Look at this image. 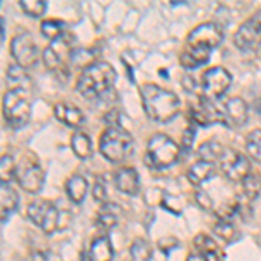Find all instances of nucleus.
<instances>
[{"label":"nucleus","instance_id":"obj_31","mask_svg":"<svg viewBox=\"0 0 261 261\" xmlns=\"http://www.w3.org/2000/svg\"><path fill=\"white\" fill-rule=\"evenodd\" d=\"M193 246L197 247V251L204 252V254H207V252H218V244L214 242V239H211L205 233L197 235L195 241H193Z\"/></svg>","mask_w":261,"mask_h":261},{"label":"nucleus","instance_id":"obj_25","mask_svg":"<svg viewBox=\"0 0 261 261\" xmlns=\"http://www.w3.org/2000/svg\"><path fill=\"white\" fill-rule=\"evenodd\" d=\"M71 150L73 153L77 155L79 159L86 161L92 155V143H91V138L87 136L86 133L82 130H77V133L71 136Z\"/></svg>","mask_w":261,"mask_h":261},{"label":"nucleus","instance_id":"obj_21","mask_svg":"<svg viewBox=\"0 0 261 261\" xmlns=\"http://www.w3.org/2000/svg\"><path fill=\"white\" fill-rule=\"evenodd\" d=\"M225 146L221 145L220 141L216 140H209L205 143H202L197 150V155H199V161H204V162H220L221 157L225 155Z\"/></svg>","mask_w":261,"mask_h":261},{"label":"nucleus","instance_id":"obj_34","mask_svg":"<svg viewBox=\"0 0 261 261\" xmlns=\"http://www.w3.org/2000/svg\"><path fill=\"white\" fill-rule=\"evenodd\" d=\"M195 202L199 204V207L204 209V211H211L213 209V199L204 190L195 192Z\"/></svg>","mask_w":261,"mask_h":261},{"label":"nucleus","instance_id":"obj_29","mask_svg":"<svg viewBox=\"0 0 261 261\" xmlns=\"http://www.w3.org/2000/svg\"><path fill=\"white\" fill-rule=\"evenodd\" d=\"M40 30L44 37H47L50 40H56L65 35V23H61V21H58V19H45V21H42Z\"/></svg>","mask_w":261,"mask_h":261},{"label":"nucleus","instance_id":"obj_39","mask_svg":"<svg viewBox=\"0 0 261 261\" xmlns=\"http://www.w3.org/2000/svg\"><path fill=\"white\" fill-rule=\"evenodd\" d=\"M258 53H259V56H261V44L258 45Z\"/></svg>","mask_w":261,"mask_h":261},{"label":"nucleus","instance_id":"obj_16","mask_svg":"<svg viewBox=\"0 0 261 261\" xmlns=\"http://www.w3.org/2000/svg\"><path fill=\"white\" fill-rule=\"evenodd\" d=\"M54 115L68 127H81L84 124V113L81 108L75 107V105L65 103V101L54 105Z\"/></svg>","mask_w":261,"mask_h":261},{"label":"nucleus","instance_id":"obj_18","mask_svg":"<svg viewBox=\"0 0 261 261\" xmlns=\"http://www.w3.org/2000/svg\"><path fill=\"white\" fill-rule=\"evenodd\" d=\"M119 214H120L119 205L113 204V202H105V205L101 207L98 218H96V226H98V230L108 233L110 230L115 228L117 220H119Z\"/></svg>","mask_w":261,"mask_h":261},{"label":"nucleus","instance_id":"obj_10","mask_svg":"<svg viewBox=\"0 0 261 261\" xmlns=\"http://www.w3.org/2000/svg\"><path fill=\"white\" fill-rule=\"evenodd\" d=\"M11 54L14 58L16 65L23 68H30L39 60V47L32 37V33L21 32L11 40Z\"/></svg>","mask_w":261,"mask_h":261},{"label":"nucleus","instance_id":"obj_12","mask_svg":"<svg viewBox=\"0 0 261 261\" xmlns=\"http://www.w3.org/2000/svg\"><path fill=\"white\" fill-rule=\"evenodd\" d=\"M220 169L233 183H241L251 174V164L246 155H242L237 150H225V155L221 157Z\"/></svg>","mask_w":261,"mask_h":261},{"label":"nucleus","instance_id":"obj_24","mask_svg":"<svg viewBox=\"0 0 261 261\" xmlns=\"http://www.w3.org/2000/svg\"><path fill=\"white\" fill-rule=\"evenodd\" d=\"M239 185H241L239 199H242V200L252 202L261 193V176H258V174H249Z\"/></svg>","mask_w":261,"mask_h":261},{"label":"nucleus","instance_id":"obj_38","mask_svg":"<svg viewBox=\"0 0 261 261\" xmlns=\"http://www.w3.org/2000/svg\"><path fill=\"white\" fill-rule=\"evenodd\" d=\"M6 40V19L2 18V42Z\"/></svg>","mask_w":261,"mask_h":261},{"label":"nucleus","instance_id":"obj_33","mask_svg":"<svg viewBox=\"0 0 261 261\" xmlns=\"http://www.w3.org/2000/svg\"><path fill=\"white\" fill-rule=\"evenodd\" d=\"M92 197L98 202H107L108 190H107V185H105L103 178H96V183L92 185Z\"/></svg>","mask_w":261,"mask_h":261},{"label":"nucleus","instance_id":"obj_35","mask_svg":"<svg viewBox=\"0 0 261 261\" xmlns=\"http://www.w3.org/2000/svg\"><path fill=\"white\" fill-rule=\"evenodd\" d=\"M193 136H195V130H193L192 127H188L187 130H185L181 148H183V150H190V146H192V143H193Z\"/></svg>","mask_w":261,"mask_h":261},{"label":"nucleus","instance_id":"obj_14","mask_svg":"<svg viewBox=\"0 0 261 261\" xmlns=\"http://www.w3.org/2000/svg\"><path fill=\"white\" fill-rule=\"evenodd\" d=\"M14 178L24 192L39 193L42 190V187H44L45 172L37 162H27L23 166H18Z\"/></svg>","mask_w":261,"mask_h":261},{"label":"nucleus","instance_id":"obj_7","mask_svg":"<svg viewBox=\"0 0 261 261\" xmlns=\"http://www.w3.org/2000/svg\"><path fill=\"white\" fill-rule=\"evenodd\" d=\"M27 214L33 225H37L45 233H54L60 226V211L49 200L37 199L30 202Z\"/></svg>","mask_w":261,"mask_h":261},{"label":"nucleus","instance_id":"obj_9","mask_svg":"<svg viewBox=\"0 0 261 261\" xmlns=\"http://www.w3.org/2000/svg\"><path fill=\"white\" fill-rule=\"evenodd\" d=\"M73 56V39L70 35H63L60 39L53 40L42 53L44 65L53 71H61L66 68V63Z\"/></svg>","mask_w":261,"mask_h":261},{"label":"nucleus","instance_id":"obj_20","mask_svg":"<svg viewBox=\"0 0 261 261\" xmlns=\"http://www.w3.org/2000/svg\"><path fill=\"white\" fill-rule=\"evenodd\" d=\"M89 261H112L113 259V246L107 235L98 237L91 244V249L87 252Z\"/></svg>","mask_w":261,"mask_h":261},{"label":"nucleus","instance_id":"obj_5","mask_svg":"<svg viewBox=\"0 0 261 261\" xmlns=\"http://www.w3.org/2000/svg\"><path fill=\"white\" fill-rule=\"evenodd\" d=\"M4 119L12 129H21L28 124L32 115L30 94L24 89H9L2 99Z\"/></svg>","mask_w":261,"mask_h":261},{"label":"nucleus","instance_id":"obj_36","mask_svg":"<svg viewBox=\"0 0 261 261\" xmlns=\"http://www.w3.org/2000/svg\"><path fill=\"white\" fill-rule=\"evenodd\" d=\"M187 261H207V258H205L204 252H192L187 258Z\"/></svg>","mask_w":261,"mask_h":261},{"label":"nucleus","instance_id":"obj_26","mask_svg":"<svg viewBox=\"0 0 261 261\" xmlns=\"http://www.w3.org/2000/svg\"><path fill=\"white\" fill-rule=\"evenodd\" d=\"M246 153L254 162L261 164V129L251 130L246 136Z\"/></svg>","mask_w":261,"mask_h":261},{"label":"nucleus","instance_id":"obj_4","mask_svg":"<svg viewBox=\"0 0 261 261\" xmlns=\"http://www.w3.org/2000/svg\"><path fill=\"white\" fill-rule=\"evenodd\" d=\"M179 155L181 148L178 143L167 134L157 133L148 140L145 162L148 166L155 167V169H166V167H171L172 164L178 162Z\"/></svg>","mask_w":261,"mask_h":261},{"label":"nucleus","instance_id":"obj_2","mask_svg":"<svg viewBox=\"0 0 261 261\" xmlns=\"http://www.w3.org/2000/svg\"><path fill=\"white\" fill-rule=\"evenodd\" d=\"M141 99L146 115L155 122H167L174 119L179 110L178 96L155 84H143Z\"/></svg>","mask_w":261,"mask_h":261},{"label":"nucleus","instance_id":"obj_27","mask_svg":"<svg viewBox=\"0 0 261 261\" xmlns=\"http://www.w3.org/2000/svg\"><path fill=\"white\" fill-rule=\"evenodd\" d=\"M130 261H150L151 259V246L145 239H138L129 247Z\"/></svg>","mask_w":261,"mask_h":261},{"label":"nucleus","instance_id":"obj_6","mask_svg":"<svg viewBox=\"0 0 261 261\" xmlns=\"http://www.w3.org/2000/svg\"><path fill=\"white\" fill-rule=\"evenodd\" d=\"M221 42H223L221 27L213 23V21H207V23H202L190 32V35L187 39V47L204 50V53L211 54Z\"/></svg>","mask_w":261,"mask_h":261},{"label":"nucleus","instance_id":"obj_8","mask_svg":"<svg viewBox=\"0 0 261 261\" xmlns=\"http://www.w3.org/2000/svg\"><path fill=\"white\" fill-rule=\"evenodd\" d=\"M231 75L223 66H214L202 75L200 81V94L204 99L218 101L230 89Z\"/></svg>","mask_w":261,"mask_h":261},{"label":"nucleus","instance_id":"obj_23","mask_svg":"<svg viewBox=\"0 0 261 261\" xmlns=\"http://www.w3.org/2000/svg\"><path fill=\"white\" fill-rule=\"evenodd\" d=\"M213 174H214V164L197 161L195 164H192V167L188 169L187 176H188V179H190L192 185H202L211 178Z\"/></svg>","mask_w":261,"mask_h":261},{"label":"nucleus","instance_id":"obj_30","mask_svg":"<svg viewBox=\"0 0 261 261\" xmlns=\"http://www.w3.org/2000/svg\"><path fill=\"white\" fill-rule=\"evenodd\" d=\"M19 7L24 14L32 16V18H40V16L45 12V9H47L44 0H21Z\"/></svg>","mask_w":261,"mask_h":261},{"label":"nucleus","instance_id":"obj_19","mask_svg":"<svg viewBox=\"0 0 261 261\" xmlns=\"http://www.w3.org/2000/svg\"><path fill=\"white\" fill-rule=\"evenodd\" d=\"M87 188H89L87 179L84 178V176H81V174H71L70 178L66 179V183H65L66 195H68L70 200L75 202V204H81V202L86 199Z\"/></svg>","mask_w":261,"mask_h":261},{"label":"nucleus","instance_id":"obj_11","mask_svg":"<svg viewBox=\"0 0 261 261\" xmlns=\"http://www.w3.org/2000/svg\"><path fill=\"white\" fill-rule=\"evenodd\" d=\"M218 110H220V124L230 129L241 127L249 117V108L242 98H230L225 101L218 99Z\"/></svg>","mask_w":261,"mask_h":261},{"label":"nucleus","instance_id":"obj_28","mask_svg":"<svg viewBox=\"0 0 261 261\" xmlns=\"http://www.w3.org/2000/svg\"><path fill=\"white\" fill-rule=\"evenodd\" d=\"M213 231H214V235H216V237L223 239L225 242H231V241H235V239L239 237V231H237V228H235L233 223L225 221V220H220V221L214 223Z\"/></svg>","mask_w":261,"mask_h":261},{"label":"nucleus","instance_id":"obj_3","mask_svg":"<svg viewBox=\"0 0 261 261\" xmlns=\"http://www.w3.org/2000/svg\"><path fill=\"white\" fill-rule=\"evenodd\" d=\"M99 151L107 161L120 164L134 153V140L120 125L108 127L99 138Z\"/></svg>","mask_w":261,"mask_h":261},{"label":"nucleus","instance_id":"obj_15","mask_svg":"<svg viewBox=\"0 0 261 261\" xmlns=\"http://www.w3.org/2000/svg\"><path fill=\"white\" fill-rule=\"evenodd\" d=\"M117 190L125 195H136L140 192V174L134 167H122L115 172Z\"/></svg>","mask_w":261,"mask_h":261},{"label":"nucleus","instance_id":"obj_17","mask_svg":"<svg viewBox=\"0 0 261 261\" xmlns=\"http://www.w3.org/2000/svg\"><path fill=\"white\" fill-rule=\"evenodd\" d=\"M19 204L18 192L9 185V181H2L0 183V209H2V223L7 221L9 214L16 211Z\"/></svg>","mask_w":261,"mask_h":261},{"label":"nucleus","instance_id":"obj_22","mask_svg":"<svg viewBox=\"0 0 261 261\" xmlns=\"http://www.w3.org/2000/svg\"><path fill=\"white\" fill-rule=\"evenodd\" d=\"M7 84L11 86V89H24L30 91V77L27 75L23 66L19 65H9L7 66V73H6Z\"/></svg>","mask_w":261,"mask_h":261},{"label":"nucleus","instance_id":"obj_37","mask_svg":"<svg viewBox=\"0 0 261 261\" xmlns=\"http://www.w3.org/2000/svg\"><path fill=\"white\" fill-rule=\"evenodd\" d=\"M205 258H207V261H220L218 259V252H207Z\"/></svg>","mask_w":261,"mask_h":261},{"label":"nucleus","instance_id":"obj_32","mask_svg":"<svg viewBox=\"0 0 261 261\" xmlns=\"http://www.w3.org/2000/svg\"><path fill=\"white\" fill-rule=\"evenodd\" d=\"M16 166L14 159L11 155H2V161H0V174H2V181H9L11 178L16 176Z\"/></svg>","mask_w":261,"mask_h":261},{"label":"nucleus","instance_id":"obj_1","mask_svg":"<svg viewBox=\"0 0 261 261\" xmlns=\"http://www.w3.org/2000/svg\"><path fill=\"white\" fill-rule=\"evenodd\" d=\"M117 79L115 68L107 61H96L82 70L77 82V91L87 101H94L105 96L113 87Z\"/></svg>","mask_w":261,"mask_h":261},{"label":"nucleus","instance_id":"obj_13","mask_svg":"<svg viewBox=\"0 0 261 261\" xmlns=\"http://www.w3.org/2000/svg\"><path fill=\"white\" fill-rule=\"evenodd\" d=\"M233 42L242 50L258 49V45L261 44V9L239 27Z\"/></svg>","mask_w":261,"mask_h":261}]
</instances>
